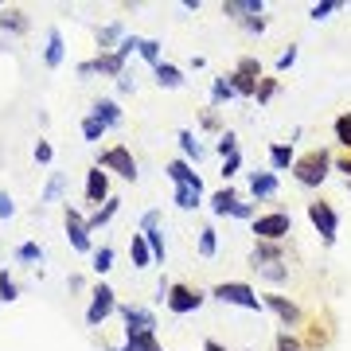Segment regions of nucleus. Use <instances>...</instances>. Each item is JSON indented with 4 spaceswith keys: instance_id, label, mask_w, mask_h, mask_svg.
Wrapping results in <instances>:
<instances>
[{
    "instance_id": "nucleus-52",
    "label": "nucleus",
    "mask_w": 351,
    "mask_h": 351,
    "mask_svg": "<svg viewBox=\"0 0 351 351\" xmlns=\"http://www.w3.org/2000/svg\"><path fill=\"white\" fill-rule=\"evenodd\" d=\"M242 32H250V36H262L265 27H269V20H265V16H250V20H242Z\"/></svg>"
},
{
    "instance_id": "nucleus-30",
    "label": "nucleus",
    "mask_w": 351,
    "mask_h": 351,
    "mask_svg": "<svg viewBox=\"0 0 351 351\" xmlns=\"http://www.w3.org/2000/svg\"><path fill=\"white\" fill-rule=\"evenodd\" d=\"M195 254H199V258H215V254H219V230H215L211 223L199 226V239H195Z\"/></svg>"
},
{
    "instance_id": "nucleus-22",
    "label": "nucleus",
    "mask_w": 351,
    "mask_h": 351,
    "mask_svg": "<svg viewBox=\"0 0 351 351\" xmlns=\"http://www.w3.org/2000/svg\"><path fill=\"white\" fill-rule=\"evenodd\" d=\"M277 191H281V180H277V172H250V195L258 203L262 199H274Z\"/></svg>"
},
{
    "instance_id": "nucleus-16",
    "label": "nucleus",
    "mask_w": 351,
    "mask_h": 351,
    "mask_svg": "<svg viewBox=\"0 0 351 351\" xmlns=\"http://www.w3.org/2000/svg\"><path fill=\"white\" fill-rule=\"evenodd\" d=\"M66 63V39L59 27H47V39H43V66L47 71H59Z\"/></svg>"
},
{
    "instance_id": "nucleus-20",
    "label": "nucleus",
    "mask_w": 351,
    "mask_h": 351,
    "mask_svg": "<svg viewBox=\"0 0 351 351\" xmlns=\"http://www.w3.org/2000/svg\"><path fill=\"white\" fill-rule=\"evenodd\" d=\"M285 262V242H254L250 250V265L254 269H262V265H277Z\"/></svg>"
},
{
    "instance_id": "nucleus-36",
    "label": "nucleus",
    "mask_w": 351,
    "mask_h": 351,
    "mask_svg": "<svg viewBox=\"0 0 351 351\" xmlns=\"http://www.w3.org/2000/svg\"><path fill=\"white\" fill-rule=\"evenodd\" d=\"M332 137L343 152H351V113H339L336 121H332Z\"/></svg>"
},
{
    "instance_id": "nucleus-12",
    "label": "nucleus",
    "mask_w": 351,
    "mask_h": 351,
    "mask_svg": "<svg viewBox=\"0 0 351 351\" xmlns=\"http://www.w3.org/2000/svg\"><path fill=\"white\" fill-rule=\"evenodd\" d=\"M117 316L125 324V336H156V313L145 304H117Z\"/></svg>"
},
{
    "instance_id": "nucleus-26",
    "label": "nucleus",
    "mask_w": 351,
    "mask_h": 351,
    "mask_svg": "<svg viewBox=\"0 0 351 351\" xmlns=\"http://www.w3.org/2000/svg\"><path fill=\"white\" fill-rule=\"evenodd\" d=\"M117 211H121V199H117V195H110V199L101 203V207H98L94 215H86V226H90V234H94V230H101V226H110L113 219H117Z\"/></svg>"
},
{
    "instance_id": "nucleus-37",
    "label": "nucleus",
    "mask_w": 351,
    "mask_h": 351,
    "mask_svg": "<svg viewBox=\"0 0 351 351\" xmlns=\"http://www.w3.org/2000/svg\"><path fill=\"white\" fill-rule=\"evenodd\" d=\"M117 351H168L156 336H125V343Z\"/></svg>"
},
{
    "instance_id": "nucleus-14",
    "label": "nucleus",
    "mask_w": 351,
    "mask_h": 351,
    "mask_svg": "<svg viewBox=\"0 0 351 351\" xmlns=\"http://www.w3.org/2000/svg\"><path fill=\"white\" fill-rule=\"evenodd\" d=\"M0 32H4V36H27V32H32V16H27L20 4H4V8H0Z\"/></svg>"
},
{
    "instance_id": "nucleus-38",
    "label": "nucleus",
    "mask_w": 351,
    "mask_h": 351,
    "mask_svg": "<svg viewBox=\"0 0 351 351\" xmlns=\"http://www.w3.org/2000/svg\"><path fill=\"white\" fill-rule=\"evenodd\" d=\"M12 301H20V285H16L12 269L4 265V269H0V304H12Z\"/></svg>"
},
{
    "instance_id": "nucleus-33",
    "label": "nucleus",
    "mask_w": 351,
    "mask_h": 351,
    "mask_svg": "<svg viewBox=\"0 0 351 351\" xmlns=\"http://www.w3.org/2000/svg\"><path fill=\"white\" fill-rule=\"evenodd\" d=\"M195 129L199 133H215V137H223V117H219V110L215 106H207V110H199V121H195Z\"/></svg>"
},
{
    "instance_id": "nucleus-6",
    "label": "nucleus",
    "mask_w": 351,
    "mask_h": 351,
    "mask_svg": "<svg viewBox=\"0 0 351 351\" xmlns=\"http://www.w3.org/2000/svg\"><path fill=\"white\" fill-rule=\"evenodd\" d=\"M254 242H285L293 234V215L289 211H262L250 223Z\"/></svg>"
},
{
    "instance_id": "nucleus-49",
    "label": "nucleus",
    "mask_w": 351,
    "mask_h": 351,
    "mask_svg": "<svg viewBox=\"0 0 351 351\" xmlns=\"http://www.w3.org/2000/svg\"><path fill=\"white\" fill-rule=\"evenodd\" d=\"M141 43H145V36H125V39H121V47H117V55H121V59L141 55Z\"/></svg>"
},
{
    "instance_id": "nucleus-28",
    "label": "nucleus",
    "mask_w": 351,
    "mask_h": 351,
    "mask_svg": "<svg viewBox=\"0 0 351 351\" xmlns=\"http://www.w3.org/2000/svg\"><path fill=\"white\" fill-rule=\"evenodd\" d=\"M66 191V176L63 172H47V184L39 191V207H47V203H59Z\"/></svg>"
},
{
    "instance_id": "nucleus-27",
    "label": "nucleus",
    "mask_w": 351,
    "mask_h": 351,
    "mask_svg": "<svg viewBox=\"0 0 351 351\" xmlns=\"http://www.w3.org/2000/svg\"><path fill=\"white\" fill-rule=\"evenodd\" d=\"M129 262H133V269H149V265H156V262H152L149 242H145V234H141V230L129 239Z\"/></svg>"
},
{
    "instance_id": "nucleus-23",
    "label": "nucleus",
    "mask_w": 351,
    "mask_h": 351,
    "mask_svg": "<svg viewBox=\"0 0 351 351\" xmlns=\"http://www.w3.org/2000/svg\"><path fill=\"white\" fill-rule=\"evenodd\" d=\"M125 36H129V32H125V24H121V20H110V24H101L98 32H94V39H98V55H101V51H117Z\"/></svg>"
},
{
    "instance_id": "nucleus-25",
    "label": "nucleus",
    "mask_w": 351,
    "mask_h": 351,
    "mask_svg": "<svg viewBox=\"0 0 351 351\" xmlns=\"http://www.w3.org/2000/svg\"><path fill=\"white\" fill-rule=\"evenodd\" d=\"M152 78H156V86H160V90H184V86H188L184 71H180L176 63H168V59H164L160 66H152Z\"/></svg>"
},
{
    "instance_id": "nucleus-63",
    "label": "nucleus",
    "mask_w": 351,
    "mask_h": 351,
    "mask_svg": "<svg viewBox=\"0 0 351 351\" xmlns=\"http://www.w3.org/2000/svg\"><path fill=\"white\" fill-rule=\"evenodd\" d=\"M0 8H4V4H0Z\"/></svg>"
},
{
    "instance_id": "nucleus-7",
    "label": "nucleus",
    "mask_w": 351,
    "mask_h": 351,
    "mask_svg": "<svg viewBox=\"0 0 351 351\" xmlns=\"http://www.w3.org/2000/svg\"><path fill=\"white\" fill-rule=\"evenodd\" d=\"M308 223H313V230L320 234L324 246H336V239H339V211L332 207V203H328V199H313V203H308Z\"/></svg>"
},
{
    "instance_id": "nucleus-31",
    "label": "nucleus",
    "mask_w": 351,
    "mask_h": 351,
    "mask_svg": "<svg viewBox=\"0 0 351 351\" xmlns=\"http://www.w3.org/2000/svg\"><path fill=\"white\" fill-rule=\"evenodd\" d=\"M172 203L180 211H195L203 207V188H172Z\"/></svg>"
},
{
    "instance_id": "nucleus-13",
    "label": "nucleus",
    "mask_w": 351,
    "mask_h": 351,
    "mask_svg": "<svg viewBox=\"0 0 351 351\" xmlns=\"http://www.w3.org/2000/svg\"><path fill=\"white\" fill-rule=\"evenodd\" d=\"M82 195H86V203H94V211H98L101 203L110 199V172H101L98 164L86 172V184H82Z\"/></svg>"
},
{
    "instance_id": "nucleus-56",
    "label": "nucleus",
    "mask_w": 351,
    "mask_h": 351,
    "mask_svg": "<svg viewBox=\"0 0 351 351\" xmlns=\"http://www.w3.org/2000/svg\"><path fill=\"white\" fill-rule=\"evenodd\" d=\"M332 168H336V172H343L351 180V152H343V156H332Z\"/></svg>"
},
{
    "instance_id": "nucleus-35",
    "label": "nucleus",
    "mask_w": 351,
    "mask_h": 351,
    "mask_svg": "<svg viewBox=\"0 0 351 351\" xmlns=\"http://www.w3.org/2000/svg\"><path fill=\"white\" fill-rule=\"evenodd\" d=\"M308 328H313V332H308V336L301 339V343H304V351H324V348H328V339H332V332H328V328L320 324V320H313Z\"/></svg>"
},
{
    "instance_id": "nucleus-15",
    "label": "nucleus",
    "mask_w": 351,
    "mask_h": 351,
    "mask_svg": "<svg viewBox=\"0 0 351 351\" xmlns=\"http://www.w3.org/2000/svg\"><path fill=\"white\" fill-rule=\"evenodd\" d=\"M239 203H242V195H239V188H234V184H223L219 191H211V195H207V207H211L215 219L234 215V207H239Z\"/></svg>"
},
{
    "instance_id": "nucleus-1",
    "label": "nucleus",
    "mask_w": 351,
    "mask_h": 351,
    "mask_svg": "<svg viewBox=\"0 0 351 351\" xmlns=\"http://www.w3.org/2000/svg\"><path fill=\"white\" fill-rule=\"evenodd\" d=\"M328 176H332V152L328 149H308L297 156L293 164V180L301 184V188H320Z\"/></svg>"
},
{
    "instance_id": "nucleus-24",
    "label": "nucleus",
    "mask_w": 351,
    "mask_h": 351,
    "mask_svg": "<svg viewBox=\"0 0 351 351\" xmlns=\"http://www.w3.org/2000/svg\"><path fill=\"white\" fill-rule=\"evenodd\" d=\"M293 164H297V149L289 141H274L269 145V172H293Z\"/></svg>"
},
{
    "instance_id": "nucleus-43",
    "label": "nucleus",
    "mask_w": 351,
    "mask_h": 351,
    "mask_svg": "<svg viewBox=\"0 0 351 351\" xmlns=\"http://www.w3.org/2000/svg\"><path fill=\"white\" fill-rule=\"evenodd\" d=\"M145 242H149V250H152V262H164V258H168V242H164V230H149V234H145Z\"/></svg>"
},
{
    "instance_id": "nucleus-4",
    "label": "nucleus",
    "mask_w": 351,
    "mask_h": 351,
    "mask_svg": "<svg viewBox=\"0 0 351 351\" xmlns=\"http://www.w3.org/2000/svg\"><path fill=\"white\" fill-rule=\"evenodd\" d=\"M211 297L223 304H234V308H246V313H262V293L246 281H219L211 289Z\"/></svg>"
},
{
    "instance_id": "nucleus-62",
    "label": "nucleus",
    "mask_w": 351,
    "mask_h": 351,
    "mask_svg": "<svg viewBox=\"0 0 351 351\" xmlns=\"http://www.w3.org/2000/svg\"><path fill=\"white\" fill-rule=\"evenodd\" d=\"M246 351H254V348H246Z\"/></svg>"
},
{
    "instance_id": "nucleus-61",
    "label": "nucleus",
    "mask_w": 351,
    "mask_h": 351,
    "mask_svg": "<svg viewBox=\"0 0 351 351\" xmlns=\"http://www.w3.org/2000/svg\"><path fill=\"white\" fill-rule=\"evenodd\" d=\"M348 191H351V180H348Z\"/></svg>"
},
{
    "instance_id": "nucleus-55",
    "label": "nucleus",
    "mask_w": 351,
    "mask_h": 351,
    "mask_svg": "<svg viewBox=\"0 0 351 351\" xmlns=\"http://www.w3.org/2000/svg\"><path fill=\"white\" fill-rule=\"evenodd\" d=\"M117 94H121V98H129V94H137V78L121 75V78H117Z\"/></svg>"
},
{
    "instance_id": "nucleus-17",
    "label": "nucleus",
    "mask_w": 351,
    "mask_h": 351,
    "mask_svg": "<svg viewBox=\"0 0 351 351\" xmlns=\"http://www.w3.org/2000/svg\"><path fill=\"white\" fill-rule=\"evenodd\" d=\"M90 113H94L106 129H121V125H125V110H121V101H117V98H94Z\"/></svg>"
},
{
    "instance_id": "nucleus-53",
    "label": "nucleus",
    "mask_w": 351,
    "mask_h": 351,
    "mask_svg": "<svg viewBox=\"0 0 351 351\" xmlns=\"http://www.w3.org/2000/svg\"><path fill=\"white\" fill-rule=\"evenodd\" d=\"M149 230H160V211H156V207L141 215V234H149Z\"/></svg>"
},
{
    "instance_id": "nucleus-46",
    "label": "nucleus",
    "mask_w": 351,
    "mask_h": 351,
    "mask_svg": "<svg viewBox=\"0 0 351 351\" xmlns=\"http://www.w3.org/2000/svg\"><path fill=\"white\" fill-rule=\"evenodd\" d=\"M215 152H219L223 160H226V156H234V152H239V133H234V129H226L223 137L215 141Z\"/></svg>"
},
{
    "instance_id": "nucleus-39",
    "label": "nucleus",
    "mask_w": 351,
    "mask_h": 351,
    "mask_svg": "<svg viewBox=\"0 0 351 351\" xmlns=\"http://www.w3.org/2000/svg\"><path fill=\"white\" fill-rule=\"evenodd\" d=\"M230 98H234V90H230L226 75H215L211 78V101H207V106H215V110H219V106H223V101H230Z\"/></svg>"
},
{
    "instance_id": "nucleus-59",
    "label": "nucleus",
    "mask_w": 351,
    "mask_h": 351,
    "mask_svg": "<svg viewBox=\"0 0 351 351\" xmlns=\"http://www.w3.org/2000/svg\"><path fill=\"white\" fill-rule=\"evenodd\" d=\"M203 351H230L226 343H219V339H203Z\"/></svg>"
},
{
    "instance_id": "nucleus-40",
    "label": "nucleus",
    "mask_w": 351,
    "mask_h": 351,
    "mask_svg": "<svg viewBox=\"0 0 351 351\" xmlns=\"http://www.w3.org/2000/svg\"><path fill=\"white\" fill-rule=\"evenodd\" d=\"M78 129H82V141H90V145H98V141L106 137V133H110V129L101 125L98 117H94V113H86V117H82V125H78Z\"/></svg>"
},
{
    "instance_id": "nucleus-8",
    "label": "nucleus",
    "mask_w": 351,
    "mask_h": 351,
    "mask_svg": "<svg viewBox=\"0 0 351 351\" xmlns=\"http://www.w3.org/2000/svg\"><path fill=\"white\" fill-rule=\"evenodd\" d=\"M262 308H269V313L281 320V328L285 332H293V328L304 324V308L293 297H285V293H277V289H269V293H262Z\"/></svg>"
},
{
    "instance_id": "nucleus-21",
    "label": "nucleus",
    "mask_w": 351,
    "mask_h": 351,
    "mask_svg": "<svg viewBox=\"0 0 351 351\" xmlns=\"http://www.w3.org/2000/svg\"><path fill=\"white\" fill-rule=\"evenodd\" d=\"M176 145H180V152H184L188 164H203V156H207V145L199 141L195 129H180V133H176Z\"/></svg>"
},
{
    "instance_id": "nucleus-50",
    "label": "nucleus",
    "mask_w": 351,
    "mask_h": 351,
    "mask_svg": "<svg viewBox=\"0 0 351 351\" xmlns=\"http://www.w3.org/2000/svg\"><path fill=\"white\" fill-rule=\"evenodd\" d=\"M239 172H242V152H234V156H226V160H223V180L230 184Z\"/></svg>"
},
{
    "instance_id": "nucleus-32",
    "label": "nucleus",
    "mask_w": 351,
    "mask_h": 351,
    "mask_svg": "<svg viewBox=\"0 0 351 351\" xmlns=\"http://www.w3.org/2000/svg\"><path fill=\"white\" fill-rule=\"evenodd\" d=\"M113 258H117V254H113V246H94V254H90V269L98 274V281L113 269Z\"/></svg>"
},
{
    "instance_id": "nucleus-45",
    "label": "nucleus",
    "mask_w": 351,
    "mask_h": 351,
    "mask_svg": "<svg viewBox=\"0 0 351 351\" xmlns=\"http://www.w3.org/2000/svg\"><path fill=\"white\" fill-rule=\"evenodd\" d=\"M297 59H301V47H297V43H289V47L277 55V78L285 75V71H293V66H297Z\"/></svg>"
},
{
    "instance_id": "nucleus-41",
    "label": "nucleus",
    "mask_w": 351,
    "mask_h": 351,
    "mask_svg": "<svg viewBox=\"0 0 351 351\" xmlns=\"http://www.w3.org/2000/svg\"><path fill=\"white\" fill-rule=\"evenodd\" d=\"M141 59L149 66H160L164 63V43L160 39H145V43H141Z\"/></svg>"
},
{
    "instance_id": "nucleus-58",
    "label": "nucleus",
    "mask_w": 351,
    "mask_h": 351,
    "mask_svg": "<svg viewBox=\"0 0 351 351\" xmlns=\"http://www.w3.org/2000/svg\"><path fill=\"white\" fill-rule=\"evenodd\" d=\"M180 8H184V12H199L203 0H180Z\"/></svg>"
},
{
    "instance_id": "nucleus-11",
    "label": "nucleus",
    "mask_w": 351,
    "mask_h": 351,
    "mask_svg": "<svg viewBox=\"0 0 351 351\" xmlns=\"http://www.w3.org/2000/svg\"><path fill=\"white\" fill-rule=\"evenodd\" d=\"M63 230H66V242L75 254H94V239H90V226H86V215L66 203V215H63Z\"/></svg>"
},
{
    "instance_id": "nucleus-19",
    "label": "nucleus",
    "mask_w": 351,
    "mask_h": 351,
    "mask_svg": "<svg viewBox=\"0 0 351 351\" xmlns=\"http://www.w3.org/2000/svg\"><path fill=\"white\" fill-rule=\"evenodd\" d=\"M219 12L230 16L234 24H242V20H250V16H265V0H223Z\"/></svg>"
},
{
    "instance_id": "nucleus-29",
    "label": "nucleus",
    "mask_w": 351,
    "mask_h": 351,
    "mask_svg": "<svg viewBox=\"0 0 351 351\" xmlns=\"http://www.w3.org/2000/svg\"><path fill=\"white\" fill-rule=\"evenodd\" d=\"M12 258L16 262H24V265H43L47 262V250H43L39 242H20V246L12 250Z\"/></svg>"
},
{
    "instance_id": "nucleus-44",
    "label": "nucleus",
    "mask_w": 351,
    "mask_h": 351,
    "mask_svg": "<svg viewBox=\"0 0 351 351\" xmlns=\"http://www.w3.org/2000/svg\"><path fill=\"white\" fill-rule=\"evenodd\" d=\"M258 277H265L269 285H285V281H289V265H285V262H277V265H262V269H258Z\"/></svg>"
},
{
    "instance_id": "nucleus-34",
    "label": "nucleus",
    "mask_w": 351,
    "mask_h": 351,
    "mask_svg": "<svg viewBox=\"0 0 351 351\" xmlns=\"http://www.w3.org/2000/svg\"><path fill=\"white\" fill-rule=\"evenodd\" d=\"M281 94V78L277 75H262V82H258V94H254V101L258 106H269V101Z\"/></svg>"
},
{
    "instance_id": "nucleus-2",
    "label": "nucleus",
    "mask_w": 351,
    "mask_h": 351,
    "mask_svg": "<svg viewBox=\"0 0 351 351\" xmlns=\"http://www.w3.org/2000/svg\"><path fill=\"white\" fill-rule=\"evenodd\" d=\"M262 75H265L262 59H258V55H242L239 63H234V71H226V82H230V90H234V98H254Z\"/></svg>"
},
{
    "instance_id": "nucleus-54",
    "label": "nucleus",
    "mask_w": 351,
    "mask_h": 351,
    "mask_svg": "<svg viewBox=\"0 0 351 351\" xmlns=\"http://www.w3.org/2000/svg\"><path fill=\"white\" fill-rule=\"evenodd\" d=\"M12 215H16V199L8 191H0V219H12Z\"/></svg>"
},
{
    "instance_id": "nucleus-10",
    "label": "nucleus",
    "mask_w": 351,
    "mask_h": 351,
    "mask_svg": "<svg viewBox=\"0 0 351 351\" xmlns=\"http://www.w3.org/2000/svg\"><path fill=\"white\" fill-rule=\"evenodd\" d=\"M117 313V293H113V285H106V281H98V285L90 289V304H86V324L90 328H101L110 316Z\"/></svg>"
},
{
    "instance_id": "nucleus-60",
    "label": "nucleus",
    "mask_w": 351,
    "mask_h": 351,
    "mask_svg": "<svg viewBox=\"0 0 351 351\" xmlns=\"http://www.w3.org/2000/svg\"><path fill=\"white\" fill-rule=\"evenodd\" d=\"M101 351H117V348H101Z\"/></svg>"
},
{
    "instance_id": "nucleus-18",
    "label": "nucleus",
    "mask_w": 351,
    "mask_h": 351,
    "mask_svg": "<svg viewBox=\"0 0 351 351\" xmlns=\"http://www.w3.org/2000/svg\"><path fill=\"white\" fill-rule=\"evenodd\" d=\"M168 180H172L176 188H203V176L195 172V164H188L184 156H176V160H168Z\"/></svg>"
},
{
    "instance_id": "nucleus-5",
    "label": "nucleus",
    "mask_w": 351,
    "mask_h": 351,
    "mask_svg": "<svg viewBox=\"0 0 351 351\" xmlns=\"http://www.w3.org/2000/svg\"><path fill=\"white\" fill-rule=\"evenodd\" d=\"M207 297H211V293H203V289L188 285V281H172L168 297H164V308H168L172 316H191V313H199L203 304H207Z\"/></svg>"
},
{
    "instance_id": "nucleus-51",
    "label": "nucleus",
    "mask_w": 351,
    "mask_h": 351,
    "mask_svg": "<svg viewBox=\"0 0 351 351\" xmlns=\"http://www.w3.org/2000/svg\"><path fill=\"white\" fill-rule=\"evenodd\" d=\"M230 219H242V223H254V219H258V203H246V199H242L239 207H234V215H230Z\"/></svg>"
},
{
    "instance_id": "nucleus-3",
    "label": "nucleus",
    "mask_w": 351,
    "mask_h": 351,
    "mask_svg": "<svg viewBox=\"0 0 351 351\" xmlns=\"http://www.w3.org/2000/svg\"><path fill=\"white\" fill-rule=\"evenodd\" d=\"M98 168H101V172L121 176V180H129V184H137V176H141L133 149H129V145H121V141H117V145H110V149H101V152H98Z\"/></svg>"
},
{
    "instance_id": "nucleus-9",
    "label": "nucleus",
    "mask_w": 351,
    "mask_h": 351,
    "mask_svg": "<svg viewBox=\"0 0 351 351\" xmlns=\"http://www.w3.org/2000/svg\"><path fill=\"white\" fill-rule=\"evenodd\" d=\"M125 63L129 59H121L117 51H101V55H94V59H82V63L75 66V75L78 78H94V75H101V78H117L125 75Z\"/></svg>"
},
{
    "instance_id": "nucleus-48",
    "label": "nucleus",
    "mask_w": 351,
    "mask_h": 351,
    "mask_svg": "<svg viewBox=\"0 0 351 351\" xmlns=\"http://www.w3.org/2000/svg\"><path fill=\"white\" fill-rule=\"evenodd\" d=\"M32 156H36V164H43V168H51V160H55V149H51V141L39 137L36 149H32Z\"/></svg>"
},
{
    "instance_id": "nucleus-57",
    "label": "nucleus",
    "mask_w": 351,
    "mask_h": 351,
    "mask_svg": "<svg viewBox=\"0 0 351 351\" xmlns=\"http://www.w3.org/2000/svg\"><path fill=\"white\" fill-rule=\"evenodd\" d=\"M66 285H71V293H82V289H86V277H82V274H71V277H66Z\"/></svg>"
},
{
    "instance_id": "nucleus-47",
    "label": "nucleus",
    "mask_w": 351,
    "mask_h": 351,
    "mask_svg": "<svg viewBox=\"0 0 351 351\" xmlns=\"http://www.w3.org/2000/svg\"><path fill=\"white\" fill-rule=\"evenodd\" d=\"M274 348L277 351H304V343H301V336H297V332H285V328H281V332H277V339H274Z\"/></svg>"
},
{
    "instance_id": "nucleus-42",
    "label": "nucleus",
    "mask_w": 351,
    "mask_h": 351,
    "mask_svg": "<svg viewBox=\"0 0 351 351\" xmlns=\"http://www.w3.org/2000/svg\"><path fill=\"white\" fill-rule=\"evenodd\" d=\"M332 12H343V0H320V4H313V8H308V20L320 24V20H328Z\"/></svg>"
}]
</instances>
